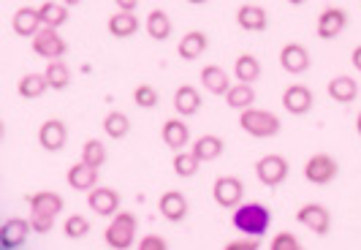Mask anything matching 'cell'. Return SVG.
Returning a JSON list of instances; mask_svg holds the SVG:
<instances>
[{"label": "cell", "instance_id": "41", "mask_svg": "<svg viewBox=\"0 0 361 250\" xmlns=\"http://www.w3.org/2000/svg\"><path fill=\"white\" fill-rule=\"evenodd\" d=\"M226 250H258V242L255 239H236V242H228Z\"/></svg>", "mask_w": 361, "mask_h": 250}, {"label": "cell", "instance_id": "27", "mask_svg": "<svg viewBox=\"0 0 361 250\" xmlns=\"http://www.w3.org/2000/svg\"><path fill=\"white\" fill-rule=\"evenodd\" d=\"M234 76L236 82H247V85H253L261 79V63H258V57L250 52L239 54L234 60Z\"/></svg>", "mask_w": 361, "mask_h": 250}, {"label": "cell", "instance_id": "6", "mask_svg": "<svg viewBox=\"0 0 361 250\" xmlns=\"http://www.w3.org/2000/svg\"><path fill=\"white\" fill-rule=\"evenodd\" d=\"M33 52L38 57H47V60H63L68 52V44L60 38L57 28H41L36 36H33Z\"/></svg>", "mask_w": 361, "mask_h": 250}, {"label": "cell", "instance_id": "34", "mask_svg": "<svg viewBox=\"0 0 361 250\" xmlns=\"http://www.w3.org/2000/svg\"><path fill=\"white\" fill-rule=\"evenodd\" d=\"M106 147H104L101 139H87L85 142V147H82V161L85 163H90L92 169H101L106 163Z\"/></svg>", "mask_w": 361, "mask_h": 250}, {"label": "cell", "instance_id": "38", "mask_svg": "<svg viewBox=\"0 0 361 250\" xmlns=\"http://www.w3.org/2000/svg\"><path fill=\"white\" fill-rule=\"evenodd\" d=\"M271 250H302V242L296 239V234L290 232H280L274 239H271Z\"/></svg>", "mask_w": 361, "mask_h": 250}, {"label": "cell", "instance_id": "39", "mask_svg": "<svg viewBox=\"0 0 361 250\" xmlns=\"http://www.w3.org/2000/svg\"><path fill=\"white\" fill-rule=\"evenodd\" d=\"M30 223H33V232L49 234V232H52L54 218H49V215H41V213H30Z\"/></svg>", "mask_w": 361, "mask_h": 250}, {"label": "cell", "instance_id": "16", "mask_svg": "<svg viewBox=\"0 0 361 250\" xmlns=\"http://www.w3.org/2000/svg\"><path fill=\"white\" fill-rule=\"evenodd\" d=\"M161 136H163V144H166L169 150L180 153V150H185V147L190 144V128H188V123L180 120V117H171V120L163 123Z\"/></svg>", "mask_w": 361, "mask_h": 250}, {"label": "cell", "instance_id": "45", "mask_svg": "<svg viewBox=\"0 0 361 250\" xmlns=\"http://www.w3.org/2000/svg\"><path fill=\"white\" fill-rule=\"evenodd\" d=\"M188 3H190V6H204L207 0H188Z\"/></svg>", "mask_w": 361, "mask_h": 250}, {"label": "cell", "instance_id": "21", "mask_svg": "<svg viewBox=\"0 0 361 250\" xmlns=\"http://www.w3.org/2000/svg\"><path fill=\"white\" fill-rule=\"evenodd\" d=\"M329 98L331 101H337V104H353L356 98H359V82L353 79V76H348V73H340V76H334L331 82H329Z\"/></svg>", "mask_w": 361, "mask_h": 250}, {"label": "cell", "instance_id": "17", "mask_svg": "<svg viewBox=\"0 0 361 250\" xmlns=\"http://www.w3.org/2000/svg\"><path fill=\"white\" fill-rule=\"evenodd\" d=\"M66 182L71 185L73 191L90 194L92 188H98V169H92L90 163H85V161L73 163L71 169L66 172Z\"/></svg>", "mask_w": 361, "mask_h": 250}, {"label": "cell", "instance_id": "2", "mask_svg": "<svg viewBox=\"0 0 361 250\" xmlns=\"http://www.w3.org/2000/svg\"><path fill=\"white\" fill-rule=\"evenodd\" d=\"M239 128L247 136H255V139H271V136L280 133V117L269 109L250 107L239 114Z\"/></svg>", "mask_w": 361, "mask_h": 250}, {"label": "cell", "instance_id": "42", "mask_svg": "<svg viewBox=\"0 0 361 250\" xmlns=\"http://www.w3.org/2000/svg\"><path fill=\"white\" fill-rule=\"evenodd\" d=\"M114 3H117L120 11H133V8L139 6V0H114Z\"/></svg>", "mask_w": 361, "mask_h": 250}, {"label": "cell", "instance_id": "26", "mask_svg": "<svg viewBox=\"0 0 361 250\" xmlns=\"http://www.w3.org/2000/svg\"><path fill=\"white\" fill-rule=\"evenodd\" d=\"M223 150H226V144H223L220 136H215V133H204V136L196 139V144H193V150H190V153H193L201 163H207V161L220 158V155H223Z\"/></svg>", "mask_w": 361, "mask_h": 250}, {"label": "cell", "instance_id": "32", "mask_svg": "<svg viewBox=\"0 0 361 250\" xmlns=\"http://www.w3.org/2000/svg\"><path fill=\"white\" fill-rule=\"evenodd\" d=\"M47 82H49V88L52 90H66L68 88V82H71V71H68V66H66V60H49V66H47Z\"/></svg>", "mask_w": 361, "mask_h": 250}, {"label": "cell", "instance_id": "12", "mask_svg": "<svg viewBox=\"0 0 361 250\" xmlns=\"http://www.w3.org/2000/svg\"><path fill=\"white\" fill-rule=\"evenodd\" d=\"M312 104H315V95H312V90L307 85H288V88L283 90V109L288 114L302 117V114H307L310 109H312Z\"/></svg>", "mask_w": 361, "mask_h": 250}, {"label": "cell", "instance_id": "40", "mask_svg": "<svg viewBox=\"0 0 361 250\" xmlns=\"http://www.w3.org/2000/svg\"><path fill=\"white\" fill-rule=\"evenodd\" d=\"M166 239L163 237H155V234H147L145 239L139 242V250H166Z\"/></svg>", "mask_w": 361, "mask_h": 250}, {"label": "cell", "instance_id": "20", "mask_svg": "<svg viewBox=\"0 0 361 250\" xmlns=\"http://www.w3.org/2000/svg\"><path fill=\"white\" fill-rule=\"evenodd\" d=\"M236 22H239V28L247 30V33H264L267 25H269V17H267V11H264L261 6L245 3V6H239V11H236Z\"/></svg>", "mask_w": 361, "mask_h": 250}, {"label": "cell", "instance_id": "29", "mask_svg": "<svg viewBox=\"0 0 361 250\" xmlns=\"http://www.w3.org/2000/svg\"><path fill=\"white\" fill-rule=\"evenodd\" d=\"M147 36L152 38V41H166V38L171 36V19H169V14L163 8H152L147 14Z\"/></svg>", "mask_w": 361, "mask_h": 250}, {"label": "cell", "instance_id": "3", "mask_svg": "<svg viewBox=\"0 0 361 250\" xmlns=\"http://www.w3.org/2000/svg\"><path fill=\"white\" fill-rule=\"evenodd\" d=\"M136 226H139V220H136L133 213H117L111 218V223L106 226V232H104L106 245L114 250L130 248L133 239H136Z\"/></svg>", "mask_w": 361, "mask_h": 250}, {"label": "cell", "instance_id": "28", "mask_svg": "<svg viewBox=\"0 0 361 250\" xmlns=\"http://www.w3.org/2000/svg\"><path fill=\"white\" fill-rule=\"evenodd\" d=\"M226 98V104L236 112H245V109H250L255 104V90L253 85H247V82H236L231 85V90L223 95Z\"/></svg>", "mask_w": 361, "mask_h": 250}, {"label": "cell", "instance_id": "31", "mask_svg": "<svg viewBox=\"0 0 361 250\" xmlns=\"http://www.w3.org/2000/svg\"><path fill=\"white\" fill-rule=\"evenodd\" d=\"M41 11V19L47 28H60L68 22V6L66 3H54V0H47L44 6H38Z\"/></svg>", "mask_w": 361, "mask_h": 250}, {"label": "cell", "instance_id": "1", "mask_svg": "<svg viewBox=\"0 0 361 250\" xmlns=\"http://www.w3.org/2000/svg\"><path fill=\"white\" fill-rule=\"evenodd\" d=\"M236 229L247 237H264L269 232V223H271V213L258 204V201H247V204H239L234 210V218H231Z\"/></svg>", "mask_w": 361, "mask_h": 250}, {"label": "cell", "instance_id": "19", "mask_svg": "<svg viewBox=\"0 0 361 250\" xmlns=\"http://www.w3.org/2000/svg\"><path fill=\"white\" fill-rule=\"evenodd\" d=\"M27 207H30V213L57 218V215L63 213L66 201H63L60 194H54V191H36V194H27Z\"/></svg>", "mask_w": 361, "mask_h": 250}, {"label": "cell", "instance_id": "44", "mask_svg": "<svg viewBox=\"0 0 361 250\" xmlns=\"http://www.w3.org/2000/svg\"><path fill=\"white\" fill-rule=\"evenodd\" d=\"M63 3H66V6H79L82 0H63Z\"/></svg>", "mask_w": 361, "mask_h": 250}, {"label": "cell", "instance_id": "13", "mask_svg": "<svg viewBox=\"0 0 361 250\" xmlns=\"http://www.w3.org/2000/svg\"><path fill=\"white\" fill-rule=\"evenodd\" d=\"M280 66L286 73H305L310 69V52L305 44L299 41H288L283 49H280Z\"/></svg>", "mask_w": 361, "mask_h": 250}, {"label": "cell", "instance_id": "36", "mask_svg": "<svg viewBox=\"0 0 361 250\" xmlns=\"http://www.w3.org/2000/svg\"><path fill=\"white\" fill-rule=\"evenodd\" d=\"M90 220L85 218V215H68L66 218V223H63V232L68 239H82V237H87L90 234Z\"/></svg>", "mask_w": 361, "mask_h": 250}, {"label": "cell", "instance_id": "10", "mask_svg": "<svg viewBox=\"0 0 361 250\" xmlns=\"http://www.w3.org/2000/svg\"><path fill=\"white\" fill-rule=\"evenodd\" d=\"M66 142H68V125L63 123L60 117H49V120L41 123V128H38V144H41L47 153L63 150Z\"/></svg>", "mask_w": 361, "mask_h": 250}, {"label": "cell", "instance_id": "47", "mask_svg": "<svg viewBox=\"0 0 361 250\" xmlns=\"http://www.w3.org/2000/svg\"><path fill=\"white\" fill-rule=\"evenodd\" d=\"M290 6H302V3H305V0H288Z\"/></svg>", "mask_w": 361, "mask_h": 250}, {"label": "cell", "instance_id": "18", "mask_svg": "<svg viewBox=\"0 0 361 250\" xmlns=\"http://www.w3.org/2000/svg\"><path fill=\"white\" fill-rule=\"evenodd\" d=\"M87 204L95 215L109 218V215H117L120 210V194L114 188H92L87 194Z\"/></svg>", "mask_w": 361, "mask_h": 250}, {"label": "cell", "instance_id": "11", "mask_svg": "<svg viewBox=\"0 0 361 250\" xmlns=\"http://www.w3.org/2000/svg\"><path fill=\"white\" fill-rule=\"evenodd\" d=\"M315 28H318V38L331 41V38H337L348 28V11L340 8V6H326L324 11L318 14V25Z\"/></svg>", "mask_w": 361, "mask_h": 250}, {"label": "cell", "instance_id": "4", "mask_svg": "<svg viewBox=\"0 0 361 250\" xmlns=\"http://www.w3.org/2000/svg\"><path fill=\"white\" fill-rule=\"evenodd\" d=\"M340 174V163L334 161L329 153H315L305 163V179L312 185H329Z\"/></svg>", "mask_w": 361, "mask_h": 250}, {"label": "cell", "instance_id": "23", "mask_svg": "<svg viewBox=\"0 0 361 250\" xmlns=\"http://www.w3.org/2000/svg\"><path fill=\"white\" fill-rule=\"evenodd\" d=\"M207 47H209V38H207L204 30H188L180 38L177 54H180L182 60H196V57H201V54L207 52Z\"/></svg>", "mask_w": 361, "mask_h": 250}, {"label": "cell", "instance_id": "8", "mask_svg": "<svg viewBox=\"0 0 361 250\" xmlns=\"http://www.w3.org/2000/svg\"><path fill=\"white\" fill-rule=\"evenodd\" d=\"M212 196H215L217 207H223V210H236V207L242 204V196H245V185H242V179L231 177V174L217 177L215 185H212Z\"/></svg>", "mask_w": 361, "mask_h": 250}, {"label": "cell", "instance_id": "30", "mask_svg": "<svg viewBox=\"0 0 361 250\" xmlns=\"http://www.w3.org/2000/svg\"><path fill=\"white\" fill-rule=\"evenodd\" d=\"M19 95L22 98H27V101H33V98H41L47 90H49V82H47V76L44 73H25L22 79H19Z\"/></svg>", "mask_w": 361, "mask_h": 250}, {"label": "cell", "instance_id": "24", "mask_svg": "<svg viewBox=\"0 0 361 250\" xmlns=\"http://www.w3.org/2000/svg\"><path fill=\"white\" fill-rule=\"evenodd\" d=\"M174 109L182 117H193L201 109V93L193 85H180L174 93Z\"/></svg>", "mask_w": 361, "mask_h": 250}, {"label": "cell", "instance_id": "7", "mask_svg": "<svg viewBox=\"0 0 361 250\" xmlns=\"http://www.w3.org/2000/svg\"><path fill=\"white\" fill-rule=\"evenodd\" d=\"M296 223H302V226L310 229L315 237H326L329 229H331V215H329V210H326L324 204L310 201V204L296 210Z\"/></svg>", "mask_w": 361, "mask_h": 250}, {"label": "cell", "instance_id": "14", "mask_svg": "<svg viewBox=\"0 0 361 250\" xmlns=\"http://www.w3.org/2000/svg\"><path fill=\"white\" fill-rule=\"evenodd\" d=\"M158 210H161V215L169 223H182V220L188 218L190 204H188L185 194H180V191H166V194L158 198Z\"/></svg>", "mask_w": 361, "mask_h": 250}, {"label": "cell", "instance_id": "9", "mask_svg": "<svg viewBox=\"0 0 361 250\" xmlns=\"http://www.w3.org/2000/svg\"><path fill=\"white\" fill-rule=\"evenodd\" d=\"M33 232V223L25 220V218H8L0 229V248L3 250H17L25 248L27 237Z\"/></svg>", "mask_w": 361, "mask_h": 250}, {"label": "cell", "instance_id": "22", "mask_svg": "<svg viewBox=\"0 0 361 250\" xmlns=\"http://www.w3.org/2000/svg\"><path fill=\"white\" fill-rule=\"evenodd\" d=\"M201 85H204L207 93H212V95H226L231 90V79H228V73L223 71L220 66L209 63V66L201 69Z\"/></svg>", "mask_w": 361, "mask_h": 250}, {"label": "cell", "instance_id": "46", "mask_svg": "<svg viewBox=\"0 0 361 250\" xmlns=\"http://www.w3.org/2000/svg\"><path fill=\"white\" fill-rule=\"evenodd\" d=\"M356 131H359V136H361V112H359V117H356Z\"/></svg>", "mask_w": 361, "mask_h": 250}, {"label": "cell", "instance_id": "33", "mask_svg": "<svg viewBox=\"0 0 361 250\" xmlns=\"http://www.w3.org/2000/svg\"><path fill=\"white\" fill-rule=\"evenodd\" d=\"M104 131H106L109 139H126L130 133V120L123 112H109L104 117Z\"/></svg>", "mask_w": 361, "mask_h": 250}, {"label": "cell", "instance_id": "35", "mask_svg": "<svg viewBox=\"0 0 361 250\" xmlns=\"http://www.w3.org/2000/svg\"><path fill=\"white\" fill-rule=\"evenodd\" d=\"M199 166H201V161L193 155V153L180 150V153L174 155V174H180L182 179L196 177V174H199Z\"/></svg>", "mask_w": 361, "mask_h": 250}, {"label": "cell", "instance_id": "43", "mask_svg": "<svg viewBox=\"0 0 361 250\" xmlns=\"http://www.w3.org/2000/svg\"><path fill=\"white\" fill-rule=\"evenodd\" d=\"M350 63H353V69H356V71H361V44L350 52Z\"/></svg>", "mask_w": 361, "mask_h": 250}, {"label": "cell", "instance_id": "25", "mask_svg": "<svg viewBox=\"0 0 361 250\" xmlns=\"http://www.w3.org/2000/svg\"><path fill=\"white\" fill-rule=\"evenodd\" d=\"M109 36L114 38H130L136 36V30H139V19L133 11H117V14H111L109 17Z\"/></svg>", "mask_w": 361, "mask_h": 250}, {"label": "cell", "instance_id": "37", "mask_svg": "<svg viewBox=\"0 0 361 250\" xmlns=\"http://www.w3.org/2000/svg\"><path fill=\"white\" fill-rule=\"evenodd\" d=\"M133 101H136V107L142 109H155L158 101H161V95H158V90L152 88V85H139V88L133 90Z\"/></svg>", "mask_w": 361, "mask_h": 250}, {"label": "cell", "instance_id": "15", "mask_svg": "<svg viewBox=\"0 0 361 250\" xmlns=\"http://www.w3.org/2000/svg\"><path fill=\"white\" fill-rule=\"evenodd\" d=\"M41 25H44V19H41V11L38 8H30V6H22L14 11V17H11V28H14V33L19 38H33L41 30Z\"/></svg>", "mask_w": 361, "mask_h": 250}, {"label": "cell", "instance_id": "5", "mask_svg": "<svg viewBox=\"0 0 361 250\" xmlns=\"http://www.w3.org/2000/svg\"><path fill=\"white\" fill-rule=\"evenodd\" d=\"M288 158H283V155H277V153H271V155H264L261 161L255 163V177L261 179V185H267V188H277V185H283L286 179H288Z\"/></svg>", "mask_w": 361, "mask_h": 250}]
</instances>
